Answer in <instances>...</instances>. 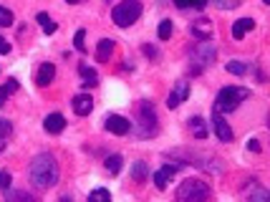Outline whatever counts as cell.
<instances>
[{
	"mask_svg": "<svg viewBox=\"0 0 270 202\" xmlns=\"http://www.w3.org/2000/svg\"><path fill=\"white\" fill-rule=\"evenodd\" d=\"M11 182H13V179H11V174L0 169V189H8V187H11Z\"/></svg>",
	"mask_w": 270,
	"mask_h": 202,
	"instance_id": "32",
	"label": "cell"
},
{
	"mask_svg": "<svg viewBox=\"0 0 270 202\" xmlns=\"http://www.w3.org/2000/svg\"><path fill=\"white\" fill-rule=\"evenodd\" d=\"M174 6H177L179 11H184V8H194V11H205V8H207V0H174Z\"/></svg>",
	"mask_w": 270,
	"mask_h": 202,
	"instance_id": "21",
	"label": "cell"
},
{
	"mask_svg": "<svg viewBox=\"0 0 270 202\" xmlns=\"http://www.w3.org/2000/svg\"><path fill=\"white\" fill-rule=\"evenodd\" d=\"M71 106H74V111H76L79 116H89V114L94 111V99H91L89 94H79V96H74Z\"/></svg>",
	"mask_w": 270,
	"mask_h": 202,
	"instance_id": "10",
	"label": "cell"
},
{
	"mask_svg": "<svg viewBox=\"0 0 270 202\" xmlns=\"http://www.w3.org/2000/svg\"><path fill=\"white\" fill-rule=\"evenodd\" d=\"M84 41H86V31H76V36H74V46H76V51H81V53L86 51V43H84Z\"/></svg>",
	"mask_w": 270,
	"mask_h": 202,
	"instance_id": "27",
	"label": "cell"
},
{
	"mask_svg": "<svg viewBox=\"0 0 270 202\" xmlns=\"http://www.w3.org/2000/svg\"><path fill=\"white\" fill-rule=\"evenodd\" d=\"M121 164H124L121 154H109V157H106V169H109L111 174H119V172H121Z\"/></svg>",
	"mask_w": 270,
	"mask_h": 202,
	"instance_id": "22",
	"label": "cell"
},
{
	"mask_svg": "<svg viewBox=\"0 0 270 202\" xmlns=\"http://www.w3.org/2000/svg\"><path fill=\"white\" fill-rule=\"evenodd\" d=\"M179 169V164H164L157 174H154V184H157V189H164L167 187V182L174 177V172Z\"/></svg>",
	"mask_w": 270,
	"mask_h": 202,
	"instance_id": "11",
	"label": "cell"
},
{
	"mask_svg": "<svg viewBox=\"0 0 270 202\" xmlns=\"http://www.w3.org/2000/svg\"><path fill=\"white\" fill-rule=\"evenodd\" d=\"M13 13L8 11V8H3V6H0V26H13Z\"/></svg>",
	"mask_w": 270,
	"mask_h": 202,
	"instance_id": "28",
	"label": "cell"
},
{
	"mask_svg": "<svg viewBox=\"0 0 270 202\" xmlns=\"http://www.w3.org/2000/svg\"><path fill=\"white\" fill-rule=\"evenodd\" d=\"M18 91V81L16 79H8L3 86H0V106H3V101L11 96V94H16Z\"/></svg>",
	"mask_w": 270,
	"mask_h": 202,
	"instance_id": "20",
	"label": "cell"
},
{
	"mask_svg": "<svg viewBox=\"0 0 270 202\" xmlns=\"http://www.w3.org/2000/svg\"><path fill=\"white\" fill-rule=\"evenodd\" d=\"M79 74L84 76V89H94V86L99 84V74H96L91 66L81 63V66H79Z\"/></svg>",
	"mask_w": 270,
	"mask_h": 202,
	"instance_id": "17",
	"label": "cell"
},
{
	"mask_svg": "<svg viewBox=\"0 0 270 202\" xmlns=\"http://www.w3.org/2000/svg\"><path fill=\"white\" fill-rule=\"evenodd\" d=\"M212 3H215L220 11H232V8L240 6V0H212Z\"/></svg>",
	"mask_w": 270,
	"mask_h": 202,
	"instance_id": "26",
	"label": "cell"
},
{
	"mask_svg": "<svg viewBox=\"0 0 270 202\" xmlns=\"http://www.w3.org/2000/svg\"><path fill=\"white\" fill-rule=\"evenodd\" d=\"M192 36H194L197 41H210V36H212V28H210V21H205V18H199V23H194V26H192Z\"/></svg>",
	"mask_w": 270,
	"mask_h": 202,
	"instance_id": "16",
	"label": "cell"
},
{
	"mask_svg": "<svg viewBox=\"0 0 270 202\" xmlns=\"http://www.w3.org/2000/svg\"><path fill=\"white\" fill-rule=\"evenodd\" d=\"M207 197H210V184L202 179H184L177 187V199H182V202H199Z\"/></svg>",
	"mask_w": 270,
	"mask_h": 202,
	"instance_id": "5",
	"label": "cell"
},
{
	"mask_svg": "<svg viewBox=\"0 0 270 202\" xmlns=\"http://www.w3.org/2000/svg\"><path fill=\"white\" fill-rule=\"evenodd\" d=\"M139 16H142V3H139V0H124V3H119L111 11V21L119 28H129L131 23L139 21Z\"/></svg>",
	"mask_w": 270,
	"mask_h": 202,
	"instance_id": "4",
	"label": "cell"
},
{
	"mask_svg": "<svg viewBox=\"0 0 270 202\" xmlns=\"http://www.w3.org/2000/svg\"><path fill=\"white\" fill-rule=\"evenodd\" d=\"M11 129H13V126H11V121L0 119V134H3V137H8V134H11Z\"/></svg>",
	"mask_w": 270,
	"mask_h": 202,
	"instance_id": "34",
	"label": "cell"
},
{
	"mask_svg": "<svg viewBox=\"0 0 270 202\" xmlns=\"http://www.w3.org/2000/svg\"><path fill=\"white\" fill-rule=\"evenodd\" d=\"M111 53H114V41H111V38H101V41H99V48H96V58H99V61H109Z\"/></svg>",
	"mask_w": 270,
	"mask_h": 202,
	"instance_id": "18",
	"label": "cell"
},
{
	"mask_svg": "<svg viewBox=\"0 0 270 202\" xmlns=\"http://www.w3.org/2000/svg\"><path fill=\"white\" fill-rule=\"evenodd\" d=\"M247 149L257 154V152H260V142H257V139H250V142H247Z\"/></svg>",
	"mask_w": 270,
	"mask_h": 202,
	"instance_id": "36",
	"label": "cell"
},
{
	"mask_svg": "<svg viewBox=\"0 0 270 202\" xmlns=\"http://www.w3.org/2000/svg\"><path fill=\"white\" fill-rule=\"evenodd\" d=\"M142 53H144V56H149V58H159V51H157L154 46H149V43H144V46H142Z\"/></svg>",
	"mask_w": 270,
	"mask_h": 202,
	"instance_id": "31",
	"label": "cell"
},
{
	"mask_svg": "<svg viewBox=\"0 0 270 202\" xmlns=\"http://www.w3.org/2000/svg\"><path fill=\"white\" fill-rule=\"evenodd\" d=\"M187 96H189V81H177L174 89H172L169 96H167V106H169V109H177L182 101H187Z\"/></svg>",
	"mask_w": 270,
	"mask_h": 202,
	"instance_id": "8",
	"label": "cell"
},
{
	"mask_svg": "<svg viewBox=\"0 0 270 202\" xmlns=\"http://www.w3.org/2000/svg\"><path fill=\"white\" fill-rule=\"evenodd\" d=\"M159 131L157 124V109L152 101H144L139 106V137H154Z\"/></svg>",
	"mask_w": 270,
	"mask_h": 202,
	"instance_id": "6",
	"label": "cell"
},
{
	"mask_svg": "<svg viewBox=\"0 0 270 202\" xmlns=\"http://www.w3.org/2000/svg\"><path fill=\"white\" fill-rule=\"evenodd\" d=\"M215 56H217V51H215V46L210 41H199L197 46H192L189 48V74L192 76L202 74L207 66H212Z\"/></svg>",
	"mask_w": 270,
	"mask_h": 202,
	"instance_id": "2",
	"label": "cell"
},
{
	"mask_svg": "<svg viewBox=\"0 0 270 202\" xmlns=\"http://www.w3.org/2000/svg\"><path fill=\"white\" fill-rule=\"evenodd\" d=\"M38 23H41V28L46 31V33H56V23L48 18V13H38V18H36Z\"/></svg>",
	"mask_w": 270,
	"mask_h": 202,
	"instance_id": "23",
	"label": "cell"
},
{
	"mask_svg": "<svg viewBox=\"0 0 270 202\" xmlns=\"http://www.w3.org/2000/svg\"><path fill=\"white\" fill-rule=\"evenodd\" d=\"M247 96H250L247 89H240V86H225V89L217 94V99H215V111H217V114H230V111H235Z\"/></svg>",
	"mask_w": 270,
	"mask_h": 202,
	"instance_id": "3",
	"label": "cell"
},
{
	"mask_svg": "<svg viewBox=\"0 0 270 202\" xmlns=\"http://www.w3.org/2000/svg\"><path fill=\"white\" fill-rule=\"evenodd\" d=\"M28 179L36 189H51L58 184V162L53 154L43 152L38 157H33L31 167H28Z\"/></svg>",
	"mask_w": 270,
	"mask_h": 202,
	"instance_id": "1",
	"label": "cell"
},
{
	"mask_svg": "<svg viewBox=\"0 0 270 202\" xmlns=\"http://www.w3.org/2000/svg\"><path fill=\"white\" fill-rule=\"evenodd\" d=\"M53 76H56V66H53V63H43V66L38 69V74H36V84H38V86H48V84L53 81Z\"/></svg>",
	"mask_w": 270,
	"mask_h": 202,
	"instance_id": "14",
	"label": "cell"
},
{
	"mask_svg": "<svg viewBox=\"0 0 270 202\" xmlns=\"http://www.w3.org/2000/svg\"><path fill=\"white\" fill-rule=\"evenodd\" d=\"M189 131H192V137L194 139H205L210 131H207V121L202 119V116H192L189 119Z\"/></svg>",
	"mask_w": 270,
	"mask_h": 202,
	"instance_id": "15",
	"label": "cell"
},
{
	"mask_svg": "<svg viewBox=\"0 0 270 202\" xmlns=\"http://www.w3.org/2000/svg\"><path fill=\"white\" fill-rule=\"evenodd\" d=\"M66 3H71V6H76V3H81V0H66Z\"/></svg>",
	"mask_w": 270,
	"mask_h": 202,
	"instance_id": "38",
	"label": "cell"
},
{
	"mask_svg": "<svg viewBox=\"0 0 270 202\" xmlns=\"http://www.w3.org/2000/svg\"><path fill=\"white\" fill-rule=\"evenodd\" d=\"M252 28H255V21H252V18H240V21L232 23V38H235V41H242L245 33L252 31Z\"/></svg>",
	"mask_w": 270,
	"mask_h": 202,
	"instance_id": "12",
	"label": "cell"
},
{
	"mask_svg": "<svg viewBox=\"0 0 270 202\" xmlns=\"http://www.w3.org/2000/svg\"><path fill=\"white\" fill-rule=\"evenodd\" d=\"M169 36H172V21H162V23H159V38L167 41Z\"/></svg>",
	"mask_w": 270,
	"mask_h": 202,
	"instance_id": "29",
	"label": "cell"
},
{
	"mask_svg": "<svg viewBox=\"0 0 270 202\" xmlns=\"http://www.w3.org/2000/svg\"><path fill=\"white\" fill-rule=\"evenodd\" d=\"M104 121H106V124H104V126H106V131H111V134H116V137L129 134V131H131V126H134L126 116H119V114H109Z\"/></svg>",
	"mask_w": 270,
	"mask_h": 202,
	"instance_id": "7",
	"label": "cell"
},
{
	"mask_svg": "<svg viewBox=\"0 0 270 202\" xmlns=\"http://www.w3.org/2000/svg\"><path fill=\"white\" fill-rule=\"evenodd\" d=\"M89 199H91V202H109L111 194H109V189H94V192L89 194Z\"/></svg>",
	"mask_w": 270,
	"mask_h": 202,
	"instance_id": "25",
	"label": "cell"
},
{
	"mask_svg": "<svg viewBox=\"0 0 270 202\" xmlns=\"http://www.w3.org/2000/svg\"><path fill=\"white\" fill-rule=\"evenodd\" d=\"M43 126H46L48 134H61L63 126H66V119H63V114H48L46 121H43Z\"/></svg>",
	"mask_w": 270,
	"mask_h": 202,
	"instance_id": "13",
	"label": "cell"
},
{
	"mask_svg": "<svg viewBox=\"0 0 270 202\" xmlns=\"http://www.w3.org/2000/svg\"><path fill=\"white\" fill-rule=\"evenodd\" d=\"M247 197L250 199H267L270 194H267V189H255V192H247Z\"/></svg>",
	"mask_w": 270,
	"mask_h": 202,
	"instance_id": "33",
	"label": "cell"
},
{
	"mask_svg": "<svg viewBox=\"0 0 270 202\" xmlns=\"http://www.w3.org/2000/svg\"><path fill=\"white\" fill-rule=\"evenodd\" d=\"M225 69H227V74H235V76H242V74H247V63H242V61H230Z\"/></svg>",
	"mask_w": 270,
	"mask_h": 202,
	"instance_id": "24",
	"label": "cell"
},
{
	"mask_svg": "<svg viewBox=\"0 0 270 202\" xmlns=\"http://www.w3.org/2000/svg\"><path fill=\"white\" fill-rule=\"evenodd\" d=\"M147 177H149L147 162H134V167H131V179H134V182H144Z\"/></svg>",
	"mask_w": 270,
	"mask_h": 202,
	"instance_id": "19",
	"label": "cell"
},
{
	"mask_svg": "<svg viewBox=\"0 0 270 202\" xmlns=\"http://www.w3.org/2000/svg\"><path fill=\"white\" fill-rule=\"evenodd\" d=\"M3 152H6V137L0 134V154H3Z\"/></svg>",
	"mask_w": 270,
	"mask_h": 202,
	"instance_id": "37",
	"label": "cell"
},
{
	"mask_svg": "<svg viewBox=\"0 0 270 202\" xmlns=\"http://www.w3.org/2000/svg\"><path fill=\"white\" fill-rule=\"evenodd\" d=\"M0 53H3V56H6V53H11V43H8L6 38H0Z\"/></svg>",
	"mask_w": 270,
	"mask_h": 202,
	"instance_id": "35",
	"label": "cell"
},
{
	"mask_svg": "<svg viewBox=\"0 0 270 202\" xmlns=\"http://www.w3.org/2000/svg\"><path fill=\"white\" fill-rule=\"evenodd\" d=\"M6 199H8V202H11V199H28V202H31L33 194H31V192H8V189H6Z\"/></svg>",
	"mask_w": 270,
	"mask_h": 202,
	"instance_id": "30",
	"label": "cell"
},
{
	"mask_svg": "<svg viewBox=\"0 0 270 202\" xmlns=\"http://www.w3.org/2000/svg\"><path fill=\"white\" fill-rule=\"evenodd\" d=\"M212 126H215V134H217L220 142H232V129H230V124L225 121L222 114L215 111V116H212Z\"/></svg>",
	"mask_w": 270,
	"mask_h": 202,
	"instance_id": "9",
	"label": "cell"
}]
</instances>
